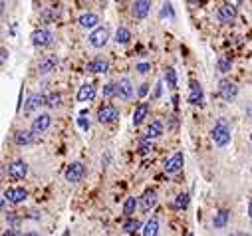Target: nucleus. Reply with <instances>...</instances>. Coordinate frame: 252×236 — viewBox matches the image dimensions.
I'll list each match as a JSON object with an SVG mask.
<instances>
[{"instance_id": "nucleus-1", "label": "nucleus", "mask_w": 252, "mask_h": 236, "mask_svg": "<svg viewBox=\"0 0 252 236\" xmlns=\"http://www.w3.org/2000/svg\"><path fill=\"white\" fill-rule=\"evenodd\" d=\"M211 137H213L215 145H219V147H226V145L230 143V127L226 125L224 119H220V121L215 125V129L211 131Z\"/></svg>"}, {"instance_id": "nucleus-2", "label": "nucleus", "mask_w": 252, "mask_h": 236, "mask_svg": "<svg viewBox=\"0 0 252 236\" xmlns=\"http://www.w3.org/2000/svg\"><path fill=\"white\" fill-rule=\"evenodd\" d=\"M30 40H32V46H36V48H48L54 44V34L46 28H40V30L32 32Z\"/></svg>"}, {"instance_id": "nucleus-3", "label": "nucleus", "mask_w": 252, "mask_h": 236, "mask_svg": "<svg viewBox=\"0 0 252 236\" xmlns=\"http://www.w3.org/2000/svg\"><path fill=\"white\" fill-rule=\"evenodd\" d=\"M90 46L94 48H103L108 44V40H110V30L106 26H99V28H94V32L90 34Z\"/></svg>"}, {"instance_id": "nucleus-4", "label": "nucleus", "mask_w": 252, "mask_h": 236, "mask_svg": "<svg viewBox=\"0 0 252 236\" xmlns=\"http://www.w3.org/2000/svg\"><path fill=\"white\" fill-rule=\"evenodd\" d=\"M119 117V111H117V107L115 105H111V103H108V105H103V107H99V111H97V121L103 125V123H113L115 119Z\"/></svg>"}, {"instance_id": "nucleus-5", "label": "nucleus", "mask_w": 252, "mask_h": 236, "mask_svg": "<svg viewBox=\"0 0 252 236\" xmlns=\"http://www.w3.org/2000/svg\"><path fill=\"white\" fill-rule=\"evenodd\" d=\"M28 175V165L24 161H14L8 165V177L12 181H22Z\"/></svg>"}, {"instance_id": "nucleus-6", "label": "nucleus", "mask_w": 252, "mask_h": 236, "mask_svg": "<svg viewBox=\"0 0 252 236\" xmlns=\"http://www.w3.org/2000/svg\"><path fill=\"white\" fill-rule=\"evenodd\" d=\"M219 94L224 101H233L238 94V88H236V83L235 81H228V79H222L220 85H219Z\"/></svg>"}, {"instance_id": "nucleus-7", "label": "nucleus", "mask_w": 252, "mask_h": 236, "mask_svg": "<svg viewBox=\"0 0 252 236\" xmlns=\"http://www.w3.org/2000/svg\"><path fill=\"white\" fill-rule=\"evenodd\" d=\"M83 175H86V167H83L81 163H72L66 171V181L68 183H79L83 179Z\"/></svg>"}, {"instance_id": "nucleus-8", "label": "nucleus", "mask_w": 252, "mask_h": 236, "mask_svg": "<svg viewBox=\"0 0 252 236\" xmlns=\"http://www.w3.org/2000/svg\"><path fill=\"white\" fill-rule=\"evenodd\" d=\"M50 125H52V117H50V113H40V115L32 121V131H34L36 135H40V133H44Z\"/></svg>"}, {"instance_id": "nucleus-9", "label": "nucleus", "mask_w": 252, "mask_h": 236, "mask_svg": "<svg viewBox=\"0 0 252 236\" xmlns=\"http://www.w3.org/2000/svg\"><path fill=\"white\" fill-rule=\"evenodd\" d=\"M42 105H46V95H42V94H32V95H28V99H26L24 113H32V111L40 110Z\"/></svg>"}, {"instance_id": "nucleus-10", "label": "nucleus", "mask_w": 252, "mask_h": 236, "mask_svg": "<svg viewBox=\"0 0 252 236\" xmlns=\"http://www.w3.org/2000/svg\"><path fill=\"white\" fill-rule=\"evenodd\" d=\"M149 10H151V2H149V0H135V4L131 6V14L137 20H143L147 14H149Z\"/></svg>"}, {"instance_id": "nucleus-11", "label": "nucleus", "mask_w": 252, "mask_h": 236, "mask_svg": "<svg viewBox=\"0 0 252 236\" xmlns=\"http://www.w3.org/2000/svg\"><path fill=\"white\" fill-rule=\"evenodd\" d=\"M183 169V153H175L169 161L165 163V173L167 175H177Z\"/></svg>"}, {"instance_id": "nucleus-12", "label": "nucleus", "mask_w": 252, "mask_h": 236, "mask_svg": "<svg viewBox=\"0 0 252 236\" xmlns=\"http://www.w3.org/2000/svg\"><path fill=\"white\" fill-rule=\"evenodd\" d=\"M189 103L191 105H201L203 103V88L197 79L191 81V88H189Z\"/></svg>"}, {"instance_id": "nucleus-13", "label": "nucleus", "mask_w": 252, "mask_h": 236, "mask_svg": "<svg viewBox=\"0 0 252 236\" xmlns=\"http://www.w3.org/2000/svg\"><path fill=\"white\" fill-rule=\"evenodd\" d=\"M219 20L222 24H230V22H235V18H236V8L233 4H224L219 8Z\"/></svg>"}, {"instance_id": "nucleus-14", "label": "nucleus", "mask_w": 252, "mask_h": 236, "mask_svg": "<svg viewBox=\"0 0 252 236\" xmlns=\"http://www.w3.org/2000/svg\"><path fill=\"white\" fill-rule=\"evenodd\" d=\"M157 205V192L155 190H145V195L139 199V206L143 212H149Z\"/></svg>"}, {"instance_id": "nucleus-15", "label": "nucleus", "mask_w": 252, "mask_h": 236, "mask_svg": "<svg viewBox=\"0 0 252 236\" xmlns=\"http://www.w3.org/2000/svg\"><path fill=\"white\" fill-rule=\"evenodd\" d=\"M78 24H79L83 30H94V28H97V24H99V18H97V14H94V12H88V14H81V16H79Z\"/></svg>"}, {"instance_id": "nucleus-16", "label": "nucleus", "mask_w": 252, "mask_h": 236, "mask_svg": "<svg viewBox=\"0 0 252 236\" xmlns=\"http://www.w3.org/2000/svg\"><path fill=\"white\" fill-rule=\"evenodd\" d=\"M56 66H58V58L56 56H46L38 63V72H40V76H46V74H52L56 70Z\"/></svg>"}, {"instance_id": "nucleus-17", "label": "nucleus", "mask_w": 252, "mask_h": 236, "mask_svg": "<svg viewBox=\"0 0 252 236\" xmlns=\"http://www.w3.org/2000/svg\"><path fill=\"white\" fill-rule=\"evenodd\" d=\"M4 197H6L10 203H14V205H20V203H24V201H26L28 192H26L22 187H18V189H8V190L4 192Z\"/></svg>"}, {"instance_id": "nucleus-18", "label": "nucleus", "mask_w": 252, "mask_h": 236, "mask_svg": "<svg viewBox=\"0 0 252 236\" xmlns=\"http://www.w3.org/2000/svg\"><path fill=\"white\" fill-rule=\"evenodd\" d=\"M117 97H121V99H131L133 97V85H131V81L127 78L119 79V83H117Z\"/></svg>"}, {"instance_id": "nucleus-19", "label": "nucleus", "mask_w": 252, "mask_h": 236, "mask_svg": "<svg viewBox=\"0 0 252 236\" xmlns=\"http://www.w3.org/2000/svg\"><path fill=\"white\" fill-rule=\"evenodd\" d=\"M108 70H110V63L103 58H95L88 63V72L92 74H108Z\"/></svg>"}, {"instance_id": "nucleus-20", "label": "nucleus", "mask_w": 252, "mask_h": 236, "mask_svg": "<svg viewBox=\"0 0 252 236\" xmlns=\"http://www.w3.org/2000/svg\"><path fill=\"white\" fill-rule=\"evenodd\" d=\"M95 97V88H94V83H83L79 92H78V101L81 103H86V101H92Z\"/></svg>"}, {"instance_id": "nucleus-21", "label": "nucleus", "mask_w": 252, "mask_h": 236, "mask_svg": "<svg viewBox=\"0 0 252 236\" xmlns=\"http://www.w3.org/2000/svg\"><path fill=\"white\" fill-rule=\"evenodd\" d=\"M34 131H16L14 133V143L18 145V147H24V145H30L32 141H34Z\"/></svg>"}, {"instance_id": "nucleus-22", "label": "nucleus", "mask_w": 252, "mask_h": 236, "mask_svg": "<svg viewBox=\"0 0 252 236\" xmlns=\"http://www.w3.org/2000/svg\"><path fill=\"white\" fill-rule=\"evenodd\" d=\"M147 113H149V105H147V103H139L135 107V111H133V125H141L143 119L147 117Z\"/></svg>"}, {"instance_id": "nucleus-23", "label": "nucleus", "mask_w": 252, "mask_h": 236, "mask_svg": "<svg viewBox=\"0 0 252 236\" xmlns=\"http://www.w3.org/2000/svg\"><path fill=\"white\" fill-rule=\"evenodd\" d=\"M161 133H163V123H161V121H153V123L149 125V129H147V141L161 137Z\"/></svg>"}, {"instance_id": "nucleus-24", "label": "nucleus", "mask_w": 252, "mask_h": 236, "mask_svg": "<svg viewBox=\"0 0 252 236\" xmlns=\"http://www.w3.org/2000/svg\"><path fill=\"white\" fill-rule=\"evenodd\" d=\"M228 217H230L228 210H219V212L215 214V219H213V226H215V228H224L226 222H228Z\"/></svg>"}, {"instance_id": "nucleus-25", "label": "nucleus", "mask_w": 252, "mask_h": 236, "mask_svg": "<svg viewBox=\"0 0 252 236\" xmlns=\"http://www.w3.org/2000/svg\"><path fill=\"white\" fill-rule=\"evenodd\" d=\"M137 205H139V201L135 199V197H129L127 201H125V205H123V214H125V217H131V214L135 212V208H137Z\"/></svg>"}, {"instance_id": "nucleus-26", "label": "nucleus", "mask_w": 252, "mask_h": 236, "mask_svg": "<svg viewBox=\"0 0 252 236\" xmlns=\"http://www.w3.org/2000/svg\"><path fill=\"white\" fill-rule=\"evenodd\" d=\"M129 40H131V32L127 28H117V32H115L117 44H129Z\"/></svg>"}, {"instance_id": "nucleus-27", "label": "nucleus", "mask_w": 252, "mask_h": 236, "mask_svg": "<svg viewBox=\"0 0 252 236\" xmlns=\"http://www.w3.org/2000/svg\"><path fill=\"white\" fill-rule=\"evenodd\" d=\"M165 81H167V88H171V90L177 88V72L173 68H167L165 70Z\"/></svg>"}, {"instance_id": "nucleus-28", "label": "nucleus", "mask_w": 252, "mask_h": 236, "mask_svg": "<svg viewBox=\"0 0 252 236\" xmlns=\"http://www.w3.org/2000/svg\"><path fill=\"white\" fill-rule=\"evenodd\" d=\"M157 232H159V220H157V219H151L149 222L145 224L143 234H145V236H155Z\"/></svg>"}, {"instance_id": "nucleus-29", "label": "nucleus", "mask_w": 252, "mask_h": 236, "mask_svg": "<svg viewBox=\"0 0 252 236\" xmlns=\"http://www.w3.org/2000/svg\"><path fill=\"white\" fill-rule=\"evenodd\" d=\"M187 206H189V195H187V192H181V195H177V199L173 201V208L183 210Z\"/></svg>"}, {"instance_id": "nucleus-30", "label": "nucleus", "mask_w": 252, "mask_h": 236, "mask_svg": "<svg viewBox=\"0 0 252 236\" xmlns=\"http://www.w3.org/2000/svg\"><path fill=\"white\" fill-rule=\"evenodd\" d=\"M62 105V95L60 94H48L46 95V107H52V110H54V107H60Z\"/></svg>"}, {"instance_id": "nucleus-31", "label": "nucleus", "mask_w": 252, "mask_h": 236, "mask_svg": "<svg viewBox=\"0 0 252 236\" xmlns=\"http://www.w3.org/2000/svg\"><path fill=\"white\" fill-rule=\"evenodd\" d=\"M139 228H141L139 220H133V219H129L127 222L123 224V232H125V234H133V232H137Z\"/></svg>"}, {"instance_id": "nucleus-32", "label": "nucleus", "mask_w": 252, "mask_h": 236, "mask_svg": "<svg viewBox=\"0 0 252 236\" xmlns=\"http://www.w3.org/2000/svg\"><path fill=\"white\" fill-rule=\"evenodd\" d=\"M230 63H233V62H230L228 56H220V58H219V70H220L222 74L230 72Z\"/></svg>"}, {"instance_id": "nucleus-33", "label": "nucleus", "mask_w": 252, "mask_h": 236, "mask_svg": "<svg viewBox=\"0 0 252 236\" xmlns=\"http://www.w3.org/2000/svg\"><path fill=\"white\" fill-rule=\"evenodd\" d=\"M113 95H117V83L103 85V97H113Z\"/></svg>"}, {"instance_id": "nucleus-34", "label": "nucleus", "mask_w": 252, "mask_h": 236, "mask_svg": "<svg viewBox=\"0 0 252 236\" xmlns=\"http://www.w3.org/2000/svg\"><path fill=\"white\" fill-rule=\"evenodd\" d=\"M135 70H137L139 74H147V72H151V63H137Z\"/></svg>"}, {"instance_id": "nucleus-35", "label": "nucleus", "mask_w": 252, "mask_h": 236, "mask_svg": "<svg viewBox=\"0 0 252 236\" xmlns=\"http://www.w3.org/2000/svg\"><path fill=\"white\" fill-rule=\"evenodd\" d=\"M161 94H163V83L159 81V83L155 85V92H153V99H157V97H161Z\"/></svg>"}, {"instance_id": "nucleus-36", "label": "nucleus", "mask_w": 252, "mask_h": 236, "mask_svg": "<svg viewBox=\"0 0 252 236\" xmlns=\"http://www.w3.org/2000/svg\"><path fill=\"white\" fill-rule=\"evenodd\" d=\"M149 151H153V147H151V145H147V143H143L141 149H139V153H141V155H147Z\"/></svg>"}, {"instance_id": "nucleus-37", "label": "nucleus", "mask_w": 252, "mask_h": 236, "mask_svg": "<svg viewBox=\"0 0 252 236\" xmlns=\"http://www.w3.org/2000/svg\"><path fill=\"white\" fill-rule=\"evenodd\" d=\"M147 92H149V85H147V83H143L141 88H139V92H137V94L143 97V95H147Z\"/></svg>"}, {"instance_id": "nucleus-38", "label": "nucleus", "mask_w": 252, "mask_h": 236, "mask_svg": "<svg viewBox=\"0 0 252 236\" xmlns=\"http://www.w3.org/2000/svg\"><path fill=\"white\" fill-rule=\"evenodd\" d=\"M79 125L83 127V129H86V127H90V123H86V119H83V115L79 117Z\"/></svg>"}, {"instance_id": "nucleus-39", "label": "nucleus", "mask_w": 252, "mask_h": 236, "mask_svg": "<svg viewBox=\"0 0 252 236\" xmlns=\"http://www.w3.org/2000/svg\"><path fill=\"white\" fill-rule=\"evenodd\" d=\"M6 58H8V52H6V48H2V62H6Z\"/></svg>"}, {"instance_id": "nucleus-40", "label": "nucleus", "mask_w": 252, "mask_h": 236, "mask_svg": "<svg viewBox=\"0 0 252 236\" xmlns=\"http://www.w3.org/2000/svg\"><path fill=\"white\" fill-rule=\"evenodd\" d=\"M187 2H189V4H201L203 0H187Z\"/></svg>"}, {"instance_id": "nucleus-41", "label": "nucleus", "mask_w": 252, "mask_h": 236, "mask_svg": "<svg viewBox=\"0 0 252 236\" xmlns=\"http://www.w3.org/2000/svg\"><path fill=\"white\" fill-rule=\"evenodd\" d=\"M248 217L252 219V201H250V205H248Z\"/></svg>"}, {"instance_id": "nucleus-42", "label": "nucleus", "mask_w": 252, "mask_h": 236, "mask_svg": "<svg viewBox=\"0 0 252 236\" xmlns=\"http://www.w3.org/2000/svg\"><path fill=\"white\" fill-rule=\"evenodd\" d=\"M246 113H248V117L252 119V103H250V107H248V111H246Z\"/></svg>"}, {"instance_id": "nucleus-43", "label": "nucleus", "mask_w": 252, "mask_h": 236, "mask_svg": "<svg viewBox=\"0 0 252 236\" xmlns=\"http://www.w3.org/2000/svg\"><path fill=\"white\" fill-rule=\"evenodd\" d=\"M250 141H252V135H250Z\"/></svg>"}, {"instance_id": "nucleus-44", "label": "nucleus", "mask_w": 252, "mask_h": 236, "mask_svg": "<svg viewBox=\"0 0 252 236\" xmlns=\"http://www.w3.org/2000/svg\"><path fill=\"white\" fill-rule=\"evenodd\" d=\"M117 2H121V0H117Z\"/></svg>"}]
</instances>
